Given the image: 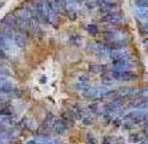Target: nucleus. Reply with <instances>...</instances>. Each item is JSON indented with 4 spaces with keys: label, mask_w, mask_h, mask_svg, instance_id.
Returning <instances> with one entry per match:
<instances>
[{
    "label": "nucleus",
    "mask_w": 148,
    "mask_h": 144,
    "mask_svg": "<svg viewBox=\"0 0 148 144\" xmlns=\"http://www.w3.org/2000/svg\"><path fill=\"white\" fill-rule=\"evenodd\" d=\"M86 31L88 32V33H90L91 35H96L97 33H99L98 27H97L95 24H88L86 26Z\"/></svg>",
    "instance_id": "nucleus-22"
},
{
    "label": "nucleus",
    "mask_w": 148,
    "mask_h": 144,
    "mask_svg": "<svg viewBox=\"0 0 148 144\" xmlns=\"http://www.w3.org/2000/svg\"><path fill=\"white\" fill-rule=\"evenodd\" d=\"M148 114L144 111H140V110H137V111H133L128 113L127 115L124 116V119L127 121H130L131 123H133L134 125L140 124V123L144 122L147 118Z\"/></svg>",
    "instance_id": "nucleus-3"
},
{
    "label": "nucleus",
    "mask_w": 148,
    "mask_h": 144,
    "mask_svg": "<svg viewBox=\"0 0 148 144\" xmlns=\"http://www.w3.org/2000/svg\"><path fill=\"white\" fill-rule=\"evenodd\" d=\"M143 140V136L140 133H133L129 136V141L131 143H138Z\"/></svg>",
    "instance_id": "nucleus-20"
},
{
    "label": "nucleus",
    "mask_w": 148,
    "mask_h": 144,
    "mask_svg": "<svg viewBox=\"0 0 148 144\" xmlns=\"http://www.w3.org/2000/svg\"><path fill=\"white\" fill-rule=\"evenodd\" d=\"M32 10L41 22L49 23V12L48 5L45 0H36L32 5Z\"/></svg>",
    "instance_id": "nucleus-2"
},
{
    "label": "nucleus",
    "mask_w": 148,
    "mask_h": 144,
    "mask_svg": "<svg viewBox=\"0 0 148 144\" xmlns=\"http://www.w3.org/2000/svg\"><path fill=\"white\" fill-rule=\"evenodd\" d=\"M14 16L19 24V28L23 30L29 29L32 26V15L31 11L28 7H20L15 10Z\"/></svg>",
    "instance_id": "nucleus-1"
},
{
    "label": "nucleus",
    "mask_w": 148,
    "mask_h": 144,
    "mask_svg": "<svg viewBox=\"0 0 148 144\" xmlns=\"http://www.w3.org/2000/svg\"><path fill=\"white\" fill-rule=\"evenodd\" d=\"M122 17L123 16L120 13H107L101 20L106 23H119L122 20Z\"/></svg>",
    "instance_id": "nucleus-11"
},
{
    "label": "nucleus",
    "mask_w": 148,
    "mask_h": 144,
    "mask_svg": "<svg viewBox=\"0 0 148 144\" xmlns=\"http://www.w3.org/2000/svg\"><path fill=\"white\" fill-rule=\"evenodd\" d=\"M7 57V55H6V53L3 51V50L0 48V60H3V59H5Z\"/></svg>",
    "instance_id": "nucleus-28"
},
{
    "label": "nucleus",
    "mask_w": 148,
    "mask_h": 144,
    "mask_svg": "<svg viewBox=\"0 0 148 144\" xmlns=\"http://www.w3.org/2000/svg\"><path fill=\"white\" fill-rule=\"evenodd\" d=\"M138 98H143V99H148V88L143 89V91H140L138 93Z\"/></svg>",
    "instance_id": "nucleus-26"
},
{
    "label": "nucleus",
    "mask_w": 148,
    "mask_h": 144,
    "mask_svg": "<svg viewBox=\"0 0 148 144\" xmlns=\"http://www.w3.org/2000/svg\"><path fill=\"white\" fill-rule=\"evenodd\" d=\"M12 138H13V135L12 133L9 132L2 133L0 135V144H8L12 141Z\"/></svg>",
    "instance_id": "nucleus-18"
},
{
    "label": "nucleus",
    "mask_w": 148,
    "mask_h": 144,
    "mask_svg": "<svg viewBox=\"0 0 148 144\" xmlns=\"http://www.w3.org/2000/svg\"><path fill=\"white\" fill-rule=\"evenodd\" d=\"M106 48L110 49L112 51H119V50L123 49L124 47V43L122 41H118V40H112V41H109L106 43Z\"/></svg>",
    "instance_id": "nucleus-14"
},
{
    "label": "nucleus",
    "mask_w": 148,
    "mask_h": 144,
    "mask_svg": "<svg viewBox=\"0 0 148 144\" xmlns=\"http://www.w3.org/2000/svg\"><path fill=\"white\" fill-rule=\"evenodd\" d=\"M0 48L4 52H10L12 48V40L6 37L1 33H0Z\"/></svg>",
    "instance_id": "nucleus-12"
},
{
    "label": "nucleus",
    "mask_w": 148,
    "mask_h": 144,
    "mask_svg": "<svg viewBox=\"0 0 148 144\" xmlns=\"http://www.w3.org/2000/svg\"><path fill=\"white\" fill-rule=\"evenodd\" d=\"M0 128H1V126H0ZM0 132H1V130H0Z\"/></svg>",
    "instance_id": "nucleus-37"
},
{
    "label": "nucleus",
    "mask_w": 148,
    "mask_h": 144,
    "mask_svg": "<svg viewBox=\"0 0 148 144\" xmlns=\"http://www.w3.org/2000/svg\"><path fill=\"white\" fill-rule=\"evenodd\" d=\"M143 108H147V109H148V99H146V100H145V103H144Z\"/></svg>",
    "instance_id": "nucleus-33"
},
{
    "label": "nucleus",
    "mask_w": 148,
    "mask_h": 144,
    "mask_svg": "<svg viewBox=\"0 0 148 144\" xmlns=\"http://www.w3.org/2000/svg\"><path fill=\"white\" fill-rule=\"evenodd\" d=\"M111 76L118 81H132L136 78V73L131 71H113Z\"/></svg>",
    "instance_id": "nucleus-4"
},
{
    "label": "nucleus",
    "mask_w": 148,
    "mask_h": 144,
    "mask_svg": "<svg viewBox=\"0 0 148 144\" xmlns=\"http://www.w3.org/2000/svg\"><path fill=\"white\" fill-rule=\"evenodd\" d=\"M128 57V53L126 52H121L119 51H113V53H110V58L111 60H119V59H124Z\"/></svg>",
    "instance_id": "nucleus-15"
},
{
    "label": "nucleus",
    "mask_w": 148,
    "mask_h": 144,
    "mask_svg": "<svg viewBox=\"0 0 148 144\" xmlns=\"http://www.w3.org/2000/svg\"><path fill=\"white\" fill-rule=\"evenodd\" d=\"M6 81H7V79L5 78H3V76L0 75V88H1V86L4 84Z\"/></svg>",
    "instance_id": "nucleus-29"
},
{
    "label": "nucleus",
    "mask_w": 148,
    "mask_h": 144,
    "mask_svg": "<svg viewBox=\"0 0 148 144\" xmlns=\"http://www.w3.org/2000/svg\"><path fill=\"white\" fill-rule=\"evenodd\" d=\"M78 82H89V78L86 75H81L78 78Z\"/></svg>",
    "instance_id": "nucleus-27"
},
{
    "label": "nucleus",
    "mask_w": 148,
    "mask_h": 144,
    "mask_svg": "<svg viewBox=\"0 0 148 144\" xmlns=\"http://www.w3.org/2000/svg\"><path fill=\"white\" fill-rule=\"evenodd\" d=\"M6 101V98H5V96H3V95H1L0 93V105L1 104H4V102Z\"/></svg>",
    "instance_id": "nucleus-30"
},
{
    "label": "nucleus",
    "mask_w": 148,
    "mask_h": 144,
    "mask_svg": "<svg viewBox=\"0 0 148 144\" xmlns=\"http://www.w3.org/2000/svg\"><path fill=\"white\" fill-rule=\"evenodd\" d=\"M50 127L57 135H63L66 131V123L64 121L63 118H53Z\"/></svg>",
    "instance_id": "nucleus-6"
},
{
    "label": "nucleus",
    "mask_w": 148,
    "mask_h": 144,
    "mask_svg": "<svg viewBox=\"0 0 148 144\" xmlns=\"http://www.w3.org/2000/svg\"><path fill=\"white\" fill-rule=\"evenodd\" d=\"M70 41L72 42L73 45L78 46V47H80L83 44V39L79 35H72L71 37H70Z\"/></svg>",
    "instance_id": "nucleus-23"
},
{
    "label": "nucleus",
    "mask_w": 148,
    "mask_h": 144,
    "mask_svg": "<svg viewBox=\"0 0 148 144\" xmlns=\"http://www.w3.org/2000/svg\"><path fill=\"white\" fill-rule=\"evenodd\" d=\"M0 23H1V25L5 26L9 29H12V30H16L19 28L17 19H16L15 16L12 15H6L4 17L1 19Z\"/></svg>",
    "instance_id": "nucleus-5"
},
{
    "label": "nucleus",
    "mask_w": 148,
    "mask_h": 144,
    "mask_svg": "<svg viewBox=\"0 0 148 144\" xmlns=\"http://www.w3.org/2000/svg\"><path fill=\"white\" fill-rule=\"evenodd\" d=\"M4 5V3H2V4H0V8H2V6Z\"/></svg>",
    "instance_id": "nucleus-36"
},
{
    "label": "nucleus",
    "mask_w": 148,
    "mask_h": 144,
    "mask_svg": "<svg viewBox=\"0 0 148 144\" xmlns=\"http://www.w3.org/2000/svg\"><path fill=\"white\" fill-rule=\"evenodd\" d=\"M12 109L11 106H5L4 104L0 105V118H6V116L12 115Z\"/></svg>",
    "instance_id": "nucleus-16"
},
{
    "label": "nucleus",
    "mask_w": 148,
    "mask_h": 144,
    "mask_svg": "<svg viewBox=\"0 0 148 144\" xmlns=\"http://www.w3.org/2000/svg\"><path fill=\"white\" fill-rule=\"evenodd\" d=\"M112 65L116 70L115 71H130V60L127 58L124 59H119V60H113Z\"/></svg>",
    "instance_id": "nucleus-8"
},
{
    "label": "nucleus",
    "mask_w": 148,
    "mask_h": 144,
    "mask_svg": "<svg viewBox=\"0 0 148 144\" xmlns=\"http://www.w3.org/2000/svg\"><path fill=\"white\" fill-rule=\"evenodd\" d=\"M66 1H68V0H66Z\"/></svg>",
    "instance_id": "nucleus-38"
},
{
    "label": "nucleus",
    "mask_w": 148,
    "mask_h": 144,
    "mask_svg": "<svg viewBox=\"0 0 148 144\" xmlns=\"http://www.w3.org/2000/svg\"><path fill=\"white\" fill-rule=\"evenodd\" d=\"M140 144H148V138L145 140H143V141H140Z\"/></svg>",
    "instance_id": "nucleus-32"
},
{
    "label": "nucleus",
    "mask_w": 148,
    "mask_h": 144,
    "mask_svg": "<svg viewBox=\"0 0 148 144\" xmlns=\"http://www.w3.org/2000/svg\"><path fill=\"white\" fill-rule=\"evenodd\" d=\"M137 91L132 87H123V88L120 89L119 91L116 92V98H133L136 95Z\"/></svg>",
    "instance_id": "nucleus-7"
},
{
    "label": "nucleus",
    "mask_w": 148,
    "mask_h": 144,
    "mask_svg": "<svg viewBox=\"0 0 148 144\" xmlns=\"http://www.w3.org/2000/svg\"><path fill=\"white\" fill-rule=\"evenodd\" d=\"M13 91V86L11 82H9L8 80L1 86V88H0V92L1 93H12Z\"/></svg>",
    "instance_id": "nucleus-21"
},
{
    "label": "nucleus",
    "mask_w": 148,
    "mask_h": 144,
    "mask_svg": "<svg viewBox=\"0 0 148 144\" xmlns=\"http://www.w3.org/2000/svg\"><path fill=\"white\" fill-rule=\"evenodd\" d=\"M103 144H124V139L122 138H116L113 136H107L103 138Z\"/></svg>",
    "instance_id": "nucleus-13"
},
{
    "label": "nucleus",
    "mask_w": 148,
    "mask_h": 144,
    "mask_svg": "<svg viewBox=\"0 0 148 144\" xmlns=\"http://www.w3.org/2000/svg\"><path fill=\"white\" fill-rule=\"evenodd\" d=\"M98 5L100 8H102L103 10H110V9H113L116 7L115 3H112L110 1H106V0H98Z\"/></svg>",
    "instance_id": "nucleus-17"
},
{
    "label": "nucleus",
    "mask_w": 148,
    "mask_h": 144,
    "mask_svg": "<svg viewBox=\"0 0 148 144\" xmlns=\"http://www.w3.org/2000/svg\"><path fill=\"white\" fill-rule=\"evenodd\" d=\"M102 82H103V85L111 86L114 83V78L111 75H105V76H103Z\"/></svg>",
    "instance_id": "nucleus-24"
},
{
    "label": "nucleus",
    "mask_w": 148,
    "mask_h": 144,
    "mask_svg": "<svg viewBox=\"0 0 148 144\" xmlns=\"http://www.w3.org/2000/svg\"><path fill=\"white\" fill-rule=\"evenodd\" d=\"M144 122H145V124L148 126V115H147V118H146V119H145V121H144Z\"/></svg>",
    "instance_id": "nucleus-35"
},
{
    "label": "nucleus",
    "mask_w": 148,
    "mask_h": 144,
    "mask_svg": "<svg viewBox=\"0 0 148 144\" xmlns=\"http://www.w3.org/2000/svg\"><path fill=\"white\" fill-rule=\"evenodd\" d=\"M144 133H145V135L148 136V127H147V128L145 129V131H144Z\"/></svg>",
    "instance_id": "nucleus-34"
},
{
    "label": "nucleus",
    "mask_w": 148,
    "mask_h": 144,
    "mask_svg": "<svg viewBox=\"0 0 148 144\" xmlns=\"http://www.w3.org/2000/svg\"><path fill=\"white\" fill-rule=\"evenodd\" d=\"M35 141L37 144H63L60 140L50 138L47 136H38L35 138Z\"/></svg>",
    "instance_id": "nucleus-10"
},
{
    "label": "nucleus",
    "mask_w": 148,
    "mask_h": 144,
    "mask_svg": "<svg viewBox=\"0 0 148 144\" xmlns=\"http://www.w3.org/2000/svg\"><path fill=\"white\" fill-rule=\"evenodd\" d=\"M12 41L14 42V44L18 47V48H25L27 45V38L25 37V35L22 33H13V37Z\"/></svg>",
    "instance_id": "nucleus-9"
},
{
    "label": "nucleus",
    "mask_w": 148,
    "mask_h": 144,
    "mask_svg": "<svg viewBox=\"0 0 148 144\" xmlns=\"http://www.w3.org/2000/svg\"><path fill=\"white\" fill-rule=\"evenodd\" d=\"M27 144H37L35 139H32V140H29L28 142H27Z\"/></svg>",
    "instance_id": "nucleus-31"
},
{
    "label": "nucleus",
    "mask_w": 148,
    "mask_h": 144,
    "mask_svg": "<svg viewBox=\"0 0 148 144\" xmlns=\"http://www.w3.org/2000/svg\"><path fill=\"white\" fill-rule=\"evenodd\" d=\"M86 142L88 144H97V138H95V136L91 133H87L86 136Z\"/></svg>",
    "instance_id": "nucleus-25"
},
{
    "label": "nucleus",
    "mask_w": 148,
    "mask_h": 144,
    "mask_svg": "<svg viewBox=\"0 0 148 144\" xmlns=\"http://www.w3.org/2000/svg\"><path fill=\"white\" fill-rule=\"evenodd\" d=\"M89 71L92 73H95V75H99V73H102L105 71V66L103 65H99V64H93L89 66Z\"/></svg>",
    "instance_id": "nucleus-19"
}]
</instances>
